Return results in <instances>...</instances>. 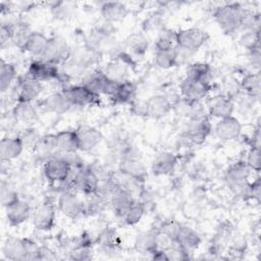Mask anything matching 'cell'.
<instances>
[{"mask_svg": "<svg viewBox=\"0 0 261 261\" xmlns=\"http://www.w3.org/2000/svg\"><path fill=\"white\" fill-rule=\"evenodd\" d=\"M250 12L240 3H226L213 11V17L219 28L226 34H232L243 29Z\"/></svg>", "mask_w": 261, "mask_h": 261, "instance_id": "obj_1", "label": "cell"}, {"mask_svg": "<svg viewBox=\"0 0 261 261\" xmlns=\"http://www.w3.org/2000/svg\"><path fill=\"white\" fill-rule=\"evenodd\" d=\"M251 169L245 161L232 163L224 172V181L229 191L238 197L249 199Z\"/></svg>", "mask_w": 261, "mask_h": 261, "instance_id": "obj_2", "label": "cell"}, {"mask_svg": "<svg viewBox=\"0 0 261 261\" xmlns=\"http://www.w3.org/2000/svg\"><path fill=\"white\" fill-rule=\"evenodd\" d=\"M73 154L57 151L53 156L46 159L43 171L50 182L63 184L69 177L72 171L71 159Z\"/></svg>", "mask_w": 261, "mask_h": 261, "instance_id": "obj_3", "label": "cell"}, {"mask_svg": "<svg viewBox=\"0 0 261 261\" xmlns=\"http://www.w3.org/2000/svg\"><path fill=\"white\" fill-rule=\"evenodd\" d=\"M71 55L70 48L66 40L61 36H53L49 38L47 48L40 58L46 62L59 65L65 63Z\"/></svg>", "mask_w": 261, "mask_h": 261, "instance_id": "obj_4", "label": "cell"}, {"mask_svg": "<svg viewBox=\"0 0 261 261\" xmlns=\"http://www.w3.org/2000/svg\"><path fill=\"white\" fill-rule=\"evenodd\" d=\"M57 207L59 211L70 219H77L86 215V201L77 193L63 191L58 197Z\"/></svg>", "mask_w": 261, "mask_h": 261, "instance_id": "obj_5", "label": "cell"}, {"mask_svg": "<svg viewBox=\"0 0 261 261\" xmlns=\"http://www.w3.org/2000/svg\"><path fill=\"white\" fill-rule=\"evenodd\" d=\"M208 40V34L199 28L182 29L175 33V45L181 49L196 52Z\"/></svg>", "mask_w": 261, "mask_h": 261, "instance_id": "obj_6", "label": "cell"}, {"mask_svg": "<svg viewBox=\"0 0 261 261\" xmlns=\"http://www.w3.org/2000/svg\"><path fill=\"white\" fill-rule=\"evenodd\" d=\"M118 82L112 81L106 76L103 70H94L84 81L83 85L89 88L97 95H105L111 98L118 87Z\"/></svg>", "mask_w": 261, "mask_h": 261, "instance_id": "obj_7", "label": "cell"}, {"mask_svg": "<svg viewBox=\"0 0 261 261\" xmlns=\"http://www.w3.org/2000/svg\"><path fill=\"white\" fill-rule=\"evenodd\" d=\"M62 91L72 106H92L97 105L100 102V96L92 92L83 84L66 86L62 89Z\"/></svg>", "mask_w": 261, "mask_h": 261, "instance_id": "obj_8", "label": "cell"}, {"mask_svg": "<svg viewBox=\"0 0 261 261\" xmlns=\"http://www.w3.org/2000/svg\"><path fill=\"white\" fill-rule=\"evenodd\" d=\"M43 85L41 82L25 75L18 79L15 87L16 102L33 103L42 93Z\"/></svg>", "mask_w": 261, "mask_h": 261, "instance_id": "obj_9", "label": "cell"}, {"mask_svg": "<svg viewBox=\"0 0 261 261\" xmlns=\"http://www.w3.org/2000/svg\"><path fill=\"white\" fill-rule=\"evenodd\" d=\"M60 73L61 71L59 70L58 65L46 62L41 59H36L29 64L27 75L43 83L58 81Z\"/></svg>", "mask_w": 261, "mask_h": 261, "instance_id": "obj_10", "label": "cell"}, {"mask_svg": "<svg viewBox=\"0 0 261 261\" xmlns=\"http://www.w3.org/2000/svg\"><path fill=\"white\" fill-rule=\"evenodd\" d=\"M212 132V124L209 119V115H205L199 118L190 119L188 127L186 129L187 139L196 145L203 144L208 136Z\"/></svg>", "mask_w": 261, "mask_h": 261, "instance_id": "obj_11", "label": "cell"}, {"mask_svg": "<svg viewBox=\"0 0 261 261\" xmlns=\"http://www.w3.org/2000/svg\"><path fill=\"white\" fill-rule=\"evenodd\" d=\"M210 90H211V84L196 82V81L188 80L186 77H184L179 84L180 98L191 102L202 101L205 97L208 96Z\"/></svg>", "mask_w": 261, "mask_h": 261, "instance_id": "obj_12", "label": "cell"}, {"mask_svg": "<svg viewBox=\"0 0 261 261\" xmlns=\"http://www.w3.org/2000/svg\"><path fill=\"white\" fill-rule=\"evenodd\" d=\"M206 106L207 112L209 113L208 115L218 119L231 116L234 110L233 100L229 96L223 94H218L209 98L207 100Z\"/></svg>", "mask_w": 261, "mask_h": 261, "instance_id": "obj_13", "label": "cell"}, {"mask_svg": "<svg viewBox=\"0 0 261 261\" xmlns=\"http://www.w3.org/2000/svg\"><path fill=\"white\" fill-rule=\"evenodd\" d=\"M173 107V103L166 95L158 94L149 97L145 102L144 112L147 116L155 119H159L167 115Z\"/></svg>", "mask_w": 261, "mask_h": 261, "instance_id": "obj_14", "label": "cell"}, {"mask_svg": "<svg viewBox=\"0 0 261 261\" xmlns=\"http://www.w3.org/2000/svg\"><path fill=\"white\" fill-rule=\"evenodd\" d=\"M136 199L133 197L132 191L120 184L115 190L112 192L109 197V205L112 207L115 215L122 218L126 210L134 203Z\"/></svg>", "mask_w": 261, "mask_h": 261, "instance_id": "obj_15", "label": "cell"}, {"mask_svg": "<svg viewBox=\"0 0 261 261\" xmlns=\"http://www.w3.org/2000/svg\"><path fill=\"white\" fill-rule=\"evenodd\" d=\"M56 210L53 204L45 203L37 207L33 212V224L40 231L52 229L55 223Z\"/></svg>", "mask_w": 261, "mask_h": 261, "instance_id": "obj_16", "label": "cell"}, {"mask_svg": "<svg viewBox=\"0 0 261 261\" xmlns=\"http://www.w3.org/2000/svg\"><path fill=\"white\" fill-rule=\"evenodd\" d=\"M75 132L79 139L80 151H83V152H88L93 150L103 140L102 133L98 128L92 125L82 124L77 126Z\"/></svg>", "mask_w": 261, "mask_h": 261, "instance_id": "obj_17", "label": "cell"}, {"mask_svg": "<svg viewBox=\"0 0 261 261\" xmlns=\"http://www.w3.org/2000/svg\"><path fill=\"white\" fill-rule=\"evenodd\" d=\"M214 132L217 138L221 141H232L240 137L242 133V123L237 117L231 115L219 119L215 124Z\"/></svg>", "mask_w": 261, "mask_h": 261, "instance_id": "obj_18", "label": "cell"}, {"mask_svg": "<svg viewBox=\"0 0 261 261\" xmlns=\"http://www.w3.org/2000/svg\"><path fill=\"white\" fill-rule=\"evenodd\" d=\"M177 157L168 151H162L155 156L152 161L151 171L156 176L170 175L175 170Z\"/></svg>", "mask_w": 261, "mask_h": 261, "instance_id": "obj_19", "label": "cell"}, {"mask_svg": "<svg viewBox=\"0 0 261 261\" xmlns=\"http://www.w3.org/2000/svg\"><path fill=\"white\" fill-rule=\"evenodd\" d=\"M173 242L192 252L199 248L202 243V239L200 234L191 226L178 224L174 233Z\"/></svg>", "mask_w": 261, "mask_h": 261, "instance_id": "obj_20", "label": "cell"}, {"mask_svg": "<svg viewBox=\"0 0 261 261\" xmlns=\"http://www.w3.org/2000/svg\"><path fill=\"white\" fill-rule=\"evenodd\" d=\"M71 107L72 105L62 90L52 93L41 102V108L49 113L64 114L68 112Z\"/></svg>", "mask_w": 261, "mask_h": 261, "instance_id": "obj_21", "label": "cell"}, {"mask_svg": "<svg viewBox=\"0 0 261 261\" xmlns=\"http://www.w3.org/2000/svg\"><path fill=\"white\" fill-rule=\"evenodd\" d=\"M158 229L150 228L137 234L134 247L137 252L152 255L158 249Z\"/></svg>", "mask_w": 261, "mask_h": 261, "instance_id": "obj_22", "label": "cell"}, {"mask_svg": "<svg viewBox=\"0 0 261 261\" xmlns=\"http://www.w3.org/2000/svg\"><path fill=\"white\" fill-rule=\"evenodd\" d=\"M2 253L6 259L11 261L29 260L25 239H7L2 247Z\"/></svg>", "mask_w": 261, "mask_h": 261, "instance_id": "obj_23", "label": "cell"}, {"mask_svg": "<svg viewBox=\"0 0 261 261\" xmlns=\"http://www.w3.org/2000/svg\"><path fill=\"white\" fill-rule=\"evenodd\" d=\"M5 211L8 223L13 226H17L25 222L32 213L31 206L21 199L6 207Z\"/></svg>", "mask_w": 261, "mask_h": 261, "instance_id": "obj_24", "label": "cell"}, {"mask_svg": "<svg viewBox=\"0 0 261 261\" xmlns=\"http://www.w3.org/2000/svg\"><path fill=\"white\" fill-rule=\"evenodd\" d=\"M100 13L105 21L114 23L123 20L128 14V9L122 2L110 1L100 6Z\"/></svg>", "mask_w": 261, "mask_h": 261, "instance_id": "obj_25", "label": "cell"}, {"mask_svg": "<svg viewBox=\"0 0 261 261\" xmlns=\"http://www.w3.org/2000/svg\"><path fill=\"white\" fill-rule=\"evenodd\" d=\"M24 147L18 136L5 137L0 142V157L3 161H10L19 157Z\"/></svg>", "mask_w": 261, "mask_h": 261, "instance_id": "obj_26", "label": "cell"}, {"mask_svg": "<svg viewBox=\"0 0 261 261\" xmlns=\"http://www.w3.org/2000/svg\"><path fill=\"white\" fill-rule=\"evenodd\" d=\"M58 151L62 153H76L80 151L79 139L75 129H63L56 134Z\"/></svg>", "mask_w": 261, "mask_h": 261, "instance_id": "obj_27", "label": "cell"}, {"mask_svg": "<svg viewBox=\"0 0 261 261\" xmlns=\"http://www.w3.org/2000/svg\"><path fill=\"white\" fill-rule=\"evenodd\" d=\"M185 77L188 80L210 84L211 67L204 62H194L187 66Z\"/></svg>", "mask_w": 261, "mask_h": 261, "instance_id": "obj_28", "label": "cell"}, {"mask_svg": "<svg viewBox=\"0 0 261 261\" xmlns=\"http://www.w3.org/2000/svg\"><path fill=\"white\" fill-rule=\"evenodd\" d=\"M48 41L49 38H47L44 34L40 32H33L28 41L24 51L31 54L32 56L40 59L47 48Z\"/></svg>", "mask_w": 261, "mask_h": 261, "instance_id": "obj_29", "label": "cell"}, {"mask_svg": "<svg viewBox=\"0 0 261 261\" xmlns=\"http://www.w3.org/2000/svg\"><path fill=\"white\" fill-rule=\"evenodd\" d=\"M128 66L127 63L120 59H113L106 65L103 72L110 80L120 83L127 80Z\"/></svg>", "mask_w": 261, "mask_h": 261, "instance_id": "obj_30", "label": "cell"}, {"mask_svg": "<svg viewBox=\"0 0 261 261\" xmlns=\"http://www.w3.org/2000/svg\"><path fill=\"white\" fill-rule=\"evenodd\" d=\"M154 61L155 64L162 69H168L177 65L176 47L174 46L168 49H155Z\"/></svg>", "mask_w": 261, "mask_h": 261, "instance_id": "obj_31", "label": "cell"}, {"mask_svg": "<svg viewBox=\"0 0 261 261\" xmlns=\"http://www.w3.org/2000/svg\"><path fill=\"white\" fill-rule=\"evenodd\" d=\"M136 97V86L133 82L126 80L120 82L115 94L110 98L115 104L130 103Z\"/></svg>", "mask_w": 261, "mask_h": 261, "instance_id": "obj_32", "label": "cell"}, {"mask_svg": "<svg viewBox=\"0 0 261 261\" xmlns=\"http://www.w3.org/2000/svg\"><path fill=\"white\" fill-rule=\"evenodd\" d=\"M58 151V143L56 134L43 135L36 147L35 152L46 159L53 156Z\"/></svg>", "mask_w": 261, "mask_h": 261, "instance_id": "obj_33", "label": "cell"}, {"mask_svg": "<svg viewBox=\"0 0 261 261\" xmlns=\"http://www.w3.org/2000/svg\"><path fill=\"white\" fill-rule=\"evenodd\" d=\"M240 88L244 93L259 99L261 92V77L259 72H249L245 74L241 81Z\"/></svg>", "mask_w": 261, "mask_h": 261, "instance_id": "obj_34", "label": "cell"}, {"mask_svg": "<svg viewBox=\"0 0 261 261\" xmlns=\"http://www.w3.org/2000/svg\"><path fill=\"white\" fill-rule=\"evenodd\" d=\"M16 68L11 62L1 59L0 63V90L5 93L16 79Z\"/></svg>", "mask_w": 261, "mask_h": 261, "instance_id": "obj_35", "label": "cell"}, {"mask_svg": "<svg viewBox=\"0 0 261 261\" xmlns=\"http://www.w3.org/2000/svg\"><path fill=\"white\" fill-rule=\"evenodd\" d=\"M13 115L16 120H19L23 123L34 122L38 118L37 109L32 103L17 102L13 109Z\"/></svg>", "mask_w": 261, "mask_h": 261, "instance_id": "obj_36", "label": "cell"}, {"mask_svg": "<svg viewBox=\"0 0 261 261\" xmlns=\"http://www.w3.org/2000/svg\"><path fill=\"white\" fill-rule=\"evenodd\" d=\"M32 33H33V31L28 23H25V22L14 23L12 43L17 48L24 51L25 46L28 44V41H29Z\"/></svg>", "mask_w": 261, "mask_h": 261, "instance_id": "obj_37", "label": "cell"}, {"mask_svg": "<svg viewBox=\"0 0 261 261\" xmlns=\"http://www.w3.org/2000/svg\"><path fill=\"white\" fill-rule=\"evenodd\" d=\"M145 210H146V205L144 204V202L135 200L134 203L129 206V208L126 210V212L124 213L121 219L127 225H135L140 222V220L145 214Z\"/></svg>", "mask_w": 261, "mask_h": 261, "instance_id": "obj_38", "label": "cell"}, {"mask_svg": "<svg viewBox=\"0 0 261 261\" xmlns=\"http://www.w3.org/2000/svg\"><path fill=\"white\" fill-rule=\"evenodd\" d=\"M87 197L88 199L86 200V215L88 216L98 215L106 208L107 204H109V199L98 194H93Z\"/></svg>", "mask_w": 261, "mask_h": 261, "instance_id": "obj_39", "label": "cell"}, {"mask_svg": "<svg viewBox=\"0 0 261 261\" xmlns=\"http://www.w3.org/2000/svg\"><path fill=\"white\" fill-rule=\"evenodd\" d=\"M148 40L142 34H133L125 41L126 49L137 56L144 55L148 50Z\"/></svg>", "mask_w": 261, "mask_h": 261, "instance_id": "obj_40", "label": "cell"}, {"mask_svg": "<svg viewBox=\"0 0 261 261\" xmlns=\"http://www.w3.org/2000/svg\"><path fill=\"white\" fill-rule=\"evenodd\" d=\"M17 136L21 140L24 149H29L33 152H35L36 147L42 137L39 130L34 126H29L23 128Z\"/></svg>", "mask_w": 261, "mask_h": 261, "instance_id": "obj_41", "label": "cell"}, {"mask_svg": "<svg viewBox=\"0 0 261 261\" xmlns=\"http://www.w3.org/2000/svg\"><path fill=\"white\" fill-rule=\"evenodd\" d=\"M227 241L229 243V251L231 253H234V254L245 253L248 243H247L246 237L243 233H241L240 231L231 230Z\"/></svg>", "mask_w": 261, "mask_h": 261, "instance_id": "obj_42", "label": "cell"}, {"mask_svg": "<svg viewBox=\"0 0 261 261\" xmlns=\"http://www.w3.org/2000/svg\"><path fill=\"white\" fill-rule=\"evenodd\" d=\"M175 33L168 29H162L155 42V49H168L174 47Z\"/></svg>", "mask_w": 261, "mask_h": 261, "instance_id": "obj_43", "label": "cell"}, {"mask_svg": "<svg viewBox=\"0 0 261 261\" xmlns=\"http://www.w3.org/2000/svg\"><path fill=\"white\" fill-rule=\"evenodd\" d=\"M0 198H1V204L4 208L8 207L9 205L13 204L14 202L20 199L18 196V193L13 188H11L8 185V182H5L4 180H2L1 182Z\"/></svg>", "mask_w": 261, "mask_h": 261, "instance_id": "obj_44", "label": "cell"}, {"mask_svg": "<svg viewBox=\"0 0 261 261\" xmlns=\"http://www.w3.org/2000/svg\"><path fill=\"white\" fill-rule=\"evenodd\" d=\"M69 254V259L77 260V261H84V260H90L93 258V249L92 246H76L73 247Z\"/></svg>", "mask_w": 261, "mask_h": 261, "instance_id": "obj_45", "label": "cell"}, {"mask_svg": "<svg viewBox=\"0 0 261 261\" xmlns=\"http://www.w3.org/2000/svg\"><path fill=\"white\" fill-rule=\"evenodd\" d=\"M245 162L251 170L259 172L260 171V147L251 146Z\"/></svg>", "mask_w": 261, "mask_h": 261, "instance_id": "obj_46", "label": "cell"}, {"mask_svg": "<svg viewBox=\"0 0 261 261\" xmlns=\"http://www.w3.org/2000/svg\"><path fill=\"white\" fill-rule=\"evenodd\" d=\"M52 14L54 17L58 19H65L69 17L73 11V7L71 6L70 3H65V2H58L55 3L54 6L51 7Z\"/></svg>", "mask_w": 261, "mask_h": 261, "instance_id": "obj_47", "label": "cell"}, {"mask_svg": "<svg viewBox=\"0 0 261 261\" xmlns=\"http://www.w3.org/2000/svg\"><path fill=\"white\" fill-rule=\"evenodd\" d=\"M14 23L12 22H2L0 28V45L3 48L8 42H12Z\"/></svg>", "mask_w": 261, "mask_h": 261, "instance_id": "obj_48", "label": "cell"}]
</instances>
